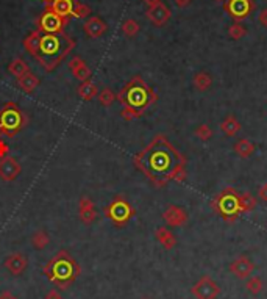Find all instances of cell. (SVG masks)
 <instances>
[{"mask_svg": "<svg viewBox=\"0 0 267 299\" xmlns=\"http://www.w3.org/2000/svg\"><path fill=\"white\" fill-rule=\"evenodd\" d=\"M97 99L102 107H111L116 101V94L109 88H103L102 91L97 94Z\"/></svg>", "mask_w": 267, "mask_h": 299, "instance_id": "31", "label": "cell"}, {"mask_svg": "<svg viewBox=\"0 0 267 299\" xmlns=\"http://www.w3.org/2000/svg\"><path fill=\"white\" fill-rule=\"evenodd\" d=\"M106 29H108L106 22L103 19H100V17H97V16L89 17V19L83 24V32H85L86 36H88V38H91V39L100 38L102 35H105Z\"/></svg>", "mask_w": 267, "mask_h": 299, "instance_id": "16", "label": "cell"}, {"mask_svg": "<svg viewBox=\"0 0 267 299\" xmlns=\"http://www.w3.org/2000/svg\"><path fill=\"white\" fill-rule=\"evenodd\" d=\"M234 152L237 153L239 157L248 158V157H250L252 153L255 152V144H253L250 140L242 138V140H239V141L234 144Z\"/></svg>", "mask_w": 267, "mask_h": 299, "instance_id": "25", "label": "cell"}, {"mask_svg": "<svg viewBox=\"0 0 267 299\" xmlns=\"http://www.w3.org/2000/svg\"><path fill=\"white\" fill-rule=\"evenodd\" d=\"M78 216L83 224H93L97 218V212H96V205L93 199H89L86 196H83L78 201Z\"/></svg>", "mask_w": 267, "mask_h": 299, "instance_id": "15", "label": "cell"}, {"mask_svg": "<svg viewBox=\"0 0 267 299\" xmlns=\"http://www.w3.org/2000/svg\"><path fill=\"white\" fill-rule=\"evenodd\" d=\"M49 243H50V237H49V233L45 232V230H38V232L33 233L32 244H33L34 249L42 251V249H45V248L49 246Z\"/></svg>", "mask_w": 267, "mask_h": 299, "instance_id": "28", "label": "cell"}, {"mask_svg": "<svg viewBox=\"0 0 267 299\" xmlns=\"http://www.w3.org/2000/svg\"><path fill=\"white\" fill-rule=\"evenodd\" d=\"M116 101L122 107V117L125 121H133L141 117L149 108L158 101V96L145 83L139 75L133 77L125 86L116 94Z\"/></svg>", "mask_w": 267, "mask_h": 299, "instance_id": "2", "label": "cell"}, {"mask_svg": "<svg viewBox=\"0 0 267 299\" xmlns=\"http://www.w3.org/2000/svg\"><path fill=\"white\" fill-rule=\"evenodd\" d=\"M70 19L66 17H61L58 14H55L50 11L49 8L36 17V30H39L41 33H61L64 32V27L69 24Z\"/></svg>", "mask_w": 267, "mask_h": 299, "instance_id": "8", "label": "cell"}, {"mask_svg": "<svg viewBox=\"0 0 267 299\" xmlns=\"http://www.w3.org/2000/svg\"><path fill=\"white\" fill-rule=\"evenodd\" d=\"M29 124V117L16 102H6L0 108V132L8 138H14Z\"/></svg>", "mask_w": 267, "mask_h": 299, "instance_id": "6", "label": "cell"}, {"mask_svg": "<svg viewBox=\"0 0 267 299\" xmlns=\"http://www.w3.org/2000/svg\"><path fill=\"white\" fill-rule=\"evenodd\" d=\"M17 80V86L21 88V91H24L25 94H32L36 88L39 86V78H38V75H34L33 72L30 71V72H27L25 75H22V77H19V78H16Z\"/></svg>", "mask_w": 267, "mask_h": 299, "instance_id": "20", "label": "cell"}, {"mask_svg": "<svg viewBox=\"0 0 267 299\" xmlns=\"http://www.w3.org/2000/svg\"><path fill=\"white\" fill-rule=\"evenodd\" d=\"M141 299H150V298H141Z\"/></svg>", "mask_w": 267, "mask_h": 299, "instance_id": "44", "label": "cell"}, {"mask_svg": "<svg viewBox=\"0 0 267 299\" xmlns=\"http://www.w3.org/2000/svg\"><path fill=\"white\" fill-rule=\"evenodd\" d=\"M258 196H260L261 201L267 202V184H264V185L260 188V191H258Z\"/></svg>", "mask_w": 267, "mask_h": 299, "instance_id": "38", "label": "cell"}, {"mask_svg": "<svg viewBox=\"0 0 267 299\" xmlns=\"http://www.w3.org/2000/svg\"><path fill=\"white\" fill-rule=\"evenodd\" d=\"M42 271L57 288L67 290L78 279L81 268L67 251H60L45 263Z\"/></svg>", "mask_w": 267, "mask_h": 299, "instance_id": "4", "label": "cell"}, {"mask_svg": "<svg viewBox=\"0 0 267 299\" xmlns=\"http://www.w3.org/2000/svg\"><path fill=\"white\" fill-rule=\"evenodd\" d=\"M163 220L172 227H180V225H185L188 223V213L185 208L178 205H169L163 213Z\"/></svg>", "mask_w": 267, "mask_h": 299, "instance_id": "14", "label": "cell"}, {"mask_svg": "<svg viewBox=\"0 0 267 299\" xmlns=\"http://www.w3.org/2000/svg\"><path fill=\"white\" fill-rule=\"evenodd\" d=\"M192 83H194V86L199 91H206V89H209L211 85H213V77H211L208 72H197L194 78H192Z\"/></svg>", "mask_w": 267, "mask_h": 299, "instance_id": "26", "label": "cell"}, {"mask_svg": "<svg viewBox=\"0 0 267 299\" xmlns=\"http://www.w3.org/2000/svg\"><path fill=\"white\" fill-rule=\"evenodd\" d=\"M253 263L247 257L241 256L237 257L232 262V265H230V271L237 277V279H247L253 273Z\"/></svg>", "mask_w": 267, "mask_h": 299, "instance_id": "17", "label": "cell"}, {"mask_svg": "<svg viewBox=\"0 0 267 299\" xmlns=\"http://www.w3.org/2000/svg\"><path fill=\"white\" fill-rule=\"evenodd\" d=\"M42 2H44V3H45V5H49V3H50V2H53V0H42Z\"/></svg>", "mask_w": 267, "mask_h": 299, "instance_id": "43", "label": "cell"}, {"mask_svg": "<svg viewBox=\"0 0 267 299\" xmlns=\"http://www.w3.org/2000/svg\"><path fill=\"white\" fill-rule=\"evenodd\" d=\"M89 14H91V8L86 3H81V2H78V0H75L72 17H77V19H86Z\"/></svg>", "mask_w": 267, "mask_h": 299, "instance_id": "32", "label": "cell"}, {"mask_svg": "<svg viewBox=\"0 0 267 299\" xmlns=\"http://www.w3.org/2000/svg\"><path fill=\"white\" fill-rule=\"evenodd\" d=\"M239 204H241V213H250L256 207V197L252 193H244L239 196Z\"/></svg>", "mask_w": 267, "mask_h": 299, "instance_id": "29", "label": "cell"}, {"mask_svg": "<svg viewBox=\"0 0 267 299\" xmlns=\"http://www.w3.org/2000/svg\"><path fill=\"white\" fill-rule=\"evenodd\" d=\"M103 213H105L106 218L116 225V227H124V225L130 223V220L134 216L136 210L125 196L117 194L113 197V201L105 207Z\"/></svg>", "mask_w": 267, "mask_h": 299, "instance_id": "7", "label": "cell"}, {"mask_svg": "<svg viewBox=\"0 0 267 299\" xmlns=\"http://www.w3.org/2000/svg\"><path fill=\"white\" fill-rule=\"evenodd\" d=\"M21 163L17 161L14 157L6 155L3 158H0V179L3 182H13L17 179V176L21 174Z\"/></svg>", "mask_w": 267, "mask_h": 299, "instance_id": "11", "label": "cell"}, {"mask_svg": "<svg viewBox=\"0 0 267 299\" xmlns=\"http://www.w3.org/2000/svg\"><path fill=\"white\" fill-rule=\"evenodd\" d=\"M8 72H10V75L19 78L25 75L27 72H30V66L27 65L21 57H16L10 61V65H8Z\"/></svg>", "mask_w": 267, "mask_h": 299, "instance_id": "23", "label": "cell"}, {"mask_svg": "<svg viewBox=\"0 0 267 299\" xmlns=\"http://www.w3.org/2000/svg\"><path fill=\"white\" fill-rule=\"evenodd\" d=\"M228 35H230V38H233L234 41H237V39L244 38V36L247 35V30H245V27L241 22H234V24L230 25Z\"/></svg>", "mask_w": 267, "mask_h": 299, "instance_id": "33", "label": "cell"}, {"mask_svg": "<svg viewBox=\"0 0 267 299\" xmlns=\"http://www.w3.org/2000/svg\"><path fill=\"white\" fill-rule=\"evenodd\" d=\"M69 69L72 72V75L75 77L77 80H80V81L91 80V75H93V72H91L89 66L80 57H73L69 61Z\"/></svg>", "mask_w": 267, "mask_h": 299, "instance_id": "18", "label": "cell"}, {"mask_svg": "<svg viewBox=\"0 0 267 299\" xmlns=\"http://www.w3.org/2000/svg\"><path fill=\"white\" fill-rule=\"evenodd\" d=\"M73 5H75V0H53V2H50L45 8H49L50 11H53L55 14H58L61 17L70 19Z\"/></svg>", "mask_w": 267, "mask_h": 299, "instance_id": "19", "label": "cell"}, {"mask_svg": "<svg viewBox=\"0 0 267 299\" xmlns=\"http://www.w3.org/2000/svg\"><path fill=\"white\" fill-rule=\"evenodd\" d=\"M0 137H2V132H0Z\"/></svg>", "mask_w": 267, "mask_h": 299, "instance_id": "45", "label": "cell"}, {"mask_svg": "<svg viewBox=\"0 0 267 299\" xmlns=\"http://www.w3.org/2000/svg\"><path fill=\"white\" fill-rule=\"evenodd\" d=\"M45 299H63L61 298V293H60V290H50V292L45 295Z\"/></svg>", "mask_w": 267, "mask_h": 299, "instance_id": "37", "label": "cell"}, {"mask_svg": "<svg viewBox=\"0 0 267 299\" xmlns=\"http://www.w3.org/2000/svg\"><path fill=\"white\" fill-rule=\"evenodd\" d=\"M239 194L234 188L227 187L219 194H216L211 201V207L216 215L227 223H234L241 215V204H239Z\"/></svg>", "mask_w": 267, "mask_h": 299, "instance_id": "5", "label": "cell"}, {"mask_svg": "<svg viewBox=\"0 0 267 299\" xmlns=\"http://www.w3.org/2000/svg\"><path fill=\"white\" fill-rule=\"evenodd\" d=\"M170 10L167 5H164L163 2H160L158 5H153V6H149L145 11V17L149 19L155 27H163L169 22L170 19Z\"/></svg>", "mask_w": 267, "mask_h": 299, "instance_id": "12", "label": "cell"}, {"mask_svg": "<svg viewBox=\"0 0 267 299\" xmlns=\"http://www.w3.org/2000/svg\"><path fill=\"white\" fill-rule=\"evenodd\" d=\"M0 299H17L11 292H8V290H5V292L0 293Z\"/></svg>", "mask_w": 267, "mask_h": 299, "instance_id": "40", "label": "cell"}, {"mask_svg": "<svg viewBox=\"0 0 267 299\" xmlns=\"http://www.w3.org/2000/svg\"><path fill=\"white\" fill-rule=\"evenodd\" d=\"M39 38H41V32L39 30H33L32 33L27 35L25 39H24V47L32 57H33V53L36 52V49H38Z\"/></svg>", "mask_w": 267, "mask_h": 299, "instance_id": "27", "label": "cell"}, {"mask_svg": "<svg viewBox=\"0 0 267 299\" xmlns=\"http://www.w3.org/2000/svg\"><path fill=\"white\" fill-rule=\"evenodd\" d=\"M219 293H220L219 285L208 276L201 277L199 282L192 287V295L197 299H216Z\"/></svg>", "mask_w": 267, "mask_h": 299, "instance_id": "10", "label": "cell"}, {"mask_svg": "<svg viewBox=\"0 0 267 299\" xmlns=\"http://www.w3.org/2000/svg\"><path fill=\"white\" fill-rule=\"evenodd\" d=\"M133 163L156 188L186 179V157L164 135H156L133 157Z\"/></svg>", "mask_w": 267, "mask_h": 299, "instance_id": "1", "label": "cell"}, {"mask_svg": "<svg viewBox=\"0 0 267 299\" xmlns=\"http://www.w3.org/2000/svg\"><path fill=\"white\" fill-rule=\"evenodd\" d=\"M220 130H222L227 137H234V135H237V132L241 130V124H239V121L233 114H228L222 121V124H220Z\"/></svg>", "mask_w": 267, "mask_h": 299, "instance_id": "24", "label": "cell"}, {"mask_svg": "<svg viewBox=\"0 0 267 299\" xmlns=\"http://www.w3.org/2000/svg\"><path fill=\"white\" fill-rule=\"evenodd\" d=\"M5 268L8 269V273L13 276H21L24 271L29 266V259H27L22 252H13L10 254L5 262H3Z\"/></svg>", "mask_w": 267, "mask_h": 299, "instance_id": "13", "label": "cell"}, {"mask_svg": "<svg viewBox=\"0 0 267 299\" xmlns=\"http://www.w3.org/2000/svg\"><path fill=\"white\" fill-rule=\"evenodd\" d=\"M175 3H177V6H180V8H185L191 3V0H175Z\"/></svg>", "mask_w": 267, "mask_h": 299, "instance_id": "41", "label": "cell"}, {"mask_svg": "<svg viewBox=\"0 0 267 299\" xmlns=\"http://www.w3.org/2000/svg\"><path fill=\"white\" fill-rule=\"evenodd\" d=\"M224 10L232 19L241 22L252 16L256 10V2L255 0H225Z\"/></svg>", "mask_w": 267, "mask_h": 299, "instance_id": "9", "label": "cell"}, {"mask_svg": "<svg viewBox=\"0 0 267 299\" xmlns=\"http://www.w3.org/2000/svg\"><path fill=\"white\" fill-rule=\"evenodd\" d=\"M245 287L252 295H258V293H261V290H263V280L258 276H252L250 279L247 280Z\"/></svg>", "mask_w": 267, "mask_h": 299, "instance_id": "34", "label": "cell"}, {"mask_svg": "<svg viewBox=\"0 0 267 299\" xmlns=\"http://www.w3.org/2000/svg\"><path fill=\"white\" fill-rule=\"evenodd\" d=\"M258 19H260V22H261L263 27H267V10H263L260 13V16H258Z\"/></svg>", "mask_w": 267, "mask_h": 299, "instance_id": "39", "label": "cell"}, {"mask_svg": "<svg viewBox=\"0 0 267 299\" xmlns=\"http://www.w3.org/2000/svg\"><path fill=\"white\" fill-rule=\"evenodd\" d=\"M155 238L158 240V243L161 244V246L164 249H167V251L173 249L175 244H177V238H175V235L167 227H164V225H161V227H158L155 230Z\"/></svg>", "mask_w": 267, "mask_h": 299, "instance_id": "21", "label": "cell"}, {"mask_svg": "<svg viewBox=\"0 0 267 299\" xmlns=\"http://www.w3.org/2000/svg\"><path fill=\"white\" fill-rule=\"evenodd\" d=\"M73 49H75V41L64 32L41 33L38 49L33 53V58L44 71L52 72L69 57Z\"/></svg>", "mask_w": 267, "mask_h": 299, "instance_id": "3", "label": "cell"}, {"mask_svg": "<svg viewBox=\"0 0 267 299\" xmlns=\"http://www.w3.org/2000/svg\"><path fill=\"white\" fill-rule=\"evenodd\" d=\"M213 129H211L209 125H206V124H201V125H199L197 129H196V132H194V135L199 138V140H201V141H208L211 137H213Z\"/></svg>", "mask_w": 267, "mask_h": 299, "instance_id": "35", "label": "cell"}, {"mask_svg": "<svg viewBox=\"0 0 267 299\" xmlns=\"http://www.w3.org/2000/svg\"><path fill=\"white\" fill-rule=\"evenodd\" d=\"M142 2H144L147 6H153V5H158L160 2H163V0H142Z\"/></svg>", "mask_w": 267, "mask_h": 299, "instance_id": "42", "label": "cell"}, {"mask_svg": "<svg viewBox=\"0 0 267 299\" xmlns=\"http://www.w3.org/2000/svg\"><path fill=\"white\" fill-rule=\"evenodd\" d=\"M141 27L139 24H137V21L134 19H125L122 22V32L125 36H128V38H133V36H136L137 33H139Z\"/></svg>", "mask_w": 267, "mask_h": 299, "instance_id": "30", "label": "cell"}, {"mask_svg": "<svg viewBox=\"0 0 267 299\" xmlns=\"http://www.w3.org/2000/svg\"><path fill=\"white\" fill-rule=\"evenodd\" d=\"M6 155H10V146L0 138V158H3V157H6Z\"/></svg>", "mask_w": 267, "mask_h": 299, "instance_id": "36", "label": "cell"}, {"mask_svg": "<svg viewBox=\"0 0 267 299\" xmlns=\"http://www.w3.org/2000/svg\"><path fill=\"white\" fill-rule=\"evenodd\" d=\"M77 94L83 99V101L89 102V101H93V99L99 94V88H97V85L94 83V81L86 80V81H81V83L78 85Z\"/></svg>", "mask_w": 267, "mask_h": 299, "instance_id": "22", "label": "cell"}]
</instances>
